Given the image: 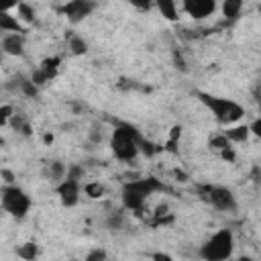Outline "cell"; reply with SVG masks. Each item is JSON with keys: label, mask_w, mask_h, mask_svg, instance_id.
<instances>
[{"label": "cell", "mask_w": 261, "mask_h": 261, "mask_svg": "<svg viewBox=\"0 0 261 261\" xmlns=\"http://www.w3.org/2000/svg\"><path fill=\"white\" fill-rule=\"evenodd\" d=\"M196 96H198V98H200V102H202V104H204V106L214 114V118H216L220 124L230 126V124L239 122V120L245 116V108H243L239 102L230 100V98L212 96V94L202 92V90H198V92H196Z\"/></svg>", "instance_id": "6da1fadb"}, {"label": "cell", "mask_w": 261, "mask_h": 261, "mask_svg": "<svg viewBox=\"0 0 261 261\" xmlns=\"http://www.w3.org/2000/svg\"><path fill=\"white\" fill-rule=\"evenodd\" d=\"M141 135L137 133V128L128 126V124H120L112 130L110 137V149L114 153L116 159L120 161H133L139 151H141Z\"/></svg>", "instance_id": "7a4b0ae2"}, {"label": "cell", "mask_w": 261, "mask_h": 261, "mask_svg": "<svg viewBox=\"0 0 261 261\" xmlns=\"http://www.w3.org/2000/svg\"><path fill=\"white\" fill-rule=\"evenodd\" d=\"M232 251H234L232 232L228 228H220L200 247L198 253L204 261H226V259H230Z\"/></svg>", "instance_id": "3957f363"}, {"label": "cell", "mask_w": 261, "mask_h": 261, "mask_svg": "<svg viewBox=\"0 0 261 261\" xmlns=\"http://www.w3.org/2000/svg\"><path fill=\"white\" fill-rule=\"evenodd\" d=\"M0 202H2V208L16 220H22L29 210H31V196L16 184H6L0 192Z\"/></svg>", "instance_id": "277c9868"}, {"label": "cell", "mask_w": 261, "mask_h": 261, "mask_svg": "<svg viewBox=\"0 0 261 261\" xmlns=\"http://www.w3.org/2000/svg\"><path fill=\"white\" fill-rule=\"evenodd\" d=\"M198 194L204 202H208L212 208H216L220 212H234L237 210V196L232 194V190H228L224 186H216V184L198 186Z\"/></svg>", "instance_id": "5b68a950"}, {"label": "cell", "mask_w": 261, "mask_h": 261, "mask_svg": "<svg viewBox=\"0 0 261 261\" xmlns=\"http://www.w3.org/2000/svg\"><path fill=\"white\" fill-rule=\"evenodd\" d=\"M80 194H82V184H80V179H75V177L65 175V177L57 184V196H59V202H61L65 208H73V206L80 202Z\"/></svg>", "instance_id": "8992f818"}, {"label": "cell", "mask_w": 261, "mask_h": 261, "mask_svg": "<svg viewBox=\"0 0 261 261\" xmlns=\"http://www.w3.org/2000/svg\"><path fill=\"white\" fill-rule=\"evenodd\" d=\"M96 8L94 2H88V0H69L61 6V12L65 14V18L71 22V24H77L82 22L92 10Z\"/></svg>", "instance_id": "52a82bcc"}, {"label": "cell", "mask_w": 261, "mask_h": 261, "mask_svg": "<svg viewBox=\"0 0 261 261\" xmlns=\"http://www.w3.org/2000/svg\"><path fill=\"white\" fill-rule=\"evenodd\" d=\"M179 8H181L188 16H192V18H196V20H202V18L212 16L218 6H216L214 0H186V2H181Z\"/></svg>", "instance_id": "ba28073f"}, {"label": "cell", "mask_w": 261, "mask_h": 261, "mask_svg": "<svg viewBox=\"0 0 261 261\" xmlns=\"http://www.w3.org/2000/svg\"><path fill=\"white\" fill-rule=\"evenodd\" d=\"M124 188H128V190H133L135 194H139V196H143L145 200L151 196V194H155V192H163L165 190V186L157 179V177H141V179H133V181H128V184H124Z\"/></svg>", "instance_id": "9c48e42d"}, {"label": "cell", "mask_w": 261, "mask_h": 261, "mask_svg": "<svg viewBox=\"0 0 261 261\" xmlns=\"http://www.w3.org/2000/svg\"><path fill=\"white\" fill-rule=\"evenodd\" d=\"M14 6L10 10H0V31L8 33V35H22L24 24L14 16Z\"/></svg>", "instance_id": "30bf717a"}, {"label": "cell", "mask_w": 261, "mask_h": 261, "mask_svg": "<svg viewBox=\"0 0 261 261\" xmlns=\"http://www.w3.org/2000/svg\"><path fill=\"white\" fill-rule=\"evenodd\" d=\"M0 49L4 55H12V57H20L24 53V37L22 35H4Z\"/></svg>", "instance_id": "8fae6325"}, {"label": "cell", "mask_w": 261, "mask_h": 261, "mask_svg": "<svg viewBox=\"0 0 261 261\" xmlns=\"http://www.w3.org/2000/svg\"><path fill=\"white\" fill-rule=\"evenodd\" d=\"M222 135L228 139V143H245L251 133L247 124H230L226 126V130H222Z\"/></svg>", "instance_id": "7c38bea8"}, {"label": "cell", "mask_w": 261, "mask_h": 261, "mask_svg": "<svg viewBox=\"0 0 261 261\" xmlns=\"http://www.w3.org/2000/svg\"><path fill=\"white\" fill-rule=\"evenodd\" d=\"M65 171H67V167H65L61 161H57V159H53V161H49V163L45 165V175H47L51 181H57V184L65 177Z\"/></svg>", "instance_id": "4fadbf2b"}, {"label": "cell", "mask_w": 261, "mask_h": 261, "mask_svg": "<svg viewBox=\"0 0 261 261\" xmlns=\"http://www.w3.org/2000/svg\"><path fill=\"white\" fill-rule=\"evenodd\" d=\"M16 255H18L22 261H35V259L39 257V245H37L35 241H27V243L18 245Z\"/></svg>", "instance_id": "5bb4252c"}, {"label": "cell", "mask_w": 261, "mask_h": 261, "mask_svg": "<svg viewBox=\"0 0 261 261\" xmlns=\"http://www.w3.org/2000/svg\"><path fill=\"white\" fill-rule=\"evenodd\" d=\"M14 16L20 22H33L35 20V8L27 2H18V4H14Z\"/></svg>", "instance_id": "9a60e30c"}, {"label": "cell", "mask_w": 261, "mask_h": 261, "mask_svg": "<svg viewBox=\"0 0 261 261\" xmlns=\"http://www.w3.org/2000/svg\"><path fill=\"white\" fill-rule=\"evenodd\" d=\"M241 10H243V2H241V0H224V2H222V14H224L228 20L239 18Z\"/></svg>", "instance_id": "2e32d148"}, {"label": "cell", "mask_w": 261, "mask_h": 261, "mask_svg": "<svg viewBox=\"0 0 261 261\" xmlns=\"http://www.w3.org/2000/svg\"><path fill=\"white\" fill-rule=\"evenodd\" d=\"M67 47H69L71 55H86L88 53V43L80 35H71L69 41H67Z\"/></svg>", "instance_id": "e0dca14e"}, {"label": "cell", "mask_w": 261, "mask_h": 261, "mask_svg": "<svg viewBox=\"0 0 261 261\" xmlns=\"http://www.w3.org/2000/svg\"><path fill=\"white\" fill-rule=\"evenodd\" d=\"M157 10L167 18V20H177V4L171 0H159Z\"/></svg>", "instance_id": "ac0fdd59"}, {"label": "cell", "mask_w": 261, "mask_h": 261, "mask_svg": "<svg viewBox=\"0 0 261 261\" xmlns=\"http://www.w3.org/2000/svg\"><path fill=\"white\" fill-rule=\"evenodd\" d=\"M208 145H210V149L222 151V149H226L230 143H228V139H226L222 133H214V135H210V139H208Z\"/></svg>", "instance_id": "d6986e66"}, {"label": "cell", "mask_w": 261, "mask_h": 261, "mask_svg": "<svg viewBox=\"0 0 261 261\" xmlns=\"http://www.w3.org/2000/svg\"><path fill=\"white\" fill-rule=\"evenodd\" d=\"M84 194L88 198H102L104 196V186L98 184V181H90V184L84 186Z\"/></svg>", "instance_id": "ffe728a7"}, {"label": "cell", "mask_w": 261, "mask_h": 261, "mask_svg": "<svg viewBox=\"0 0 261 261\" xmlns=\"http://www.w3.org/2000/svg\"><path fill=\"white\" fill-rule=\"evenodd\" d=\"M179 137H181V128H179V126H173L171 133H169V139H167V143H165L163 149H167V151H175V145H177Z\"/></svg>", "instance_id": "44dd1931"}, {"label": "cell", "mask_w": 261, "mask_h": 261, "mask_svg": "<svg viewBox=\"0 0 261 261\" xmlns=\"http://www.w3.org/2000/svg\"><path fill=\"white\" fill-rule=\"evenodd\" d=\"M14 116V108L10 104H0V126H6Z\"/></svg>", "instance_id": "7402d4cb"}, {"label": "cell", "mask_w": 261, "mask_h": 261, "mask_svg": "<svg viewBox=\"0 0 261 261\" xmlns=\"http://www.w3.org/2000/svg\"><path fill=\"white\" fill-rule=\"evenodd\" d=\"M106 249H102V247H96V249H92V251H88V255H86V259L84 261H106Z\"/></svg>", "instance_id": "603a6c76"}, {"label": "cell", "mask_w": 261, "mask_h": 261, "mask_svg": "<svg viewBox=\"0 0 261 261\" xmlns=\"http://www.w3.org/2000/svg\"><path fill=\"white\" fill-rule=\"evenodd\" d=\"M18 88L22 90V94H24V96H35V94H37V90H39L31 80H20V82H18Z\"/></svg>", "instance_id": "cb8c5ba5"}, {"label": "cell", "mask_w": 261, "mask_h": 261, "mask_svg": "<svg viewBox=\"0 0 261 261\" xmlns=\"http://www.w3.org/2000/svg\"><path fill=\"white\" fill-rule=\"evenodd\" d=\"M218 153H220V157H222L224 161H228V163H234V159H237V153H234L232 145H228L226 149H222V151H218Z\"/></svg>", "instance_id": "d4e9b609"}, {"label": "cell", "mask_w": 261, "mask_h": 261, "mask_svg": "<svg viewBox=\"0 0 261 261\" xmlns=\"http://www.w3.org/2000/svg\"><path fill=\"white\" fill-rule=\"evenodd\" d=\"M249 126V133H253L255 137H259L261 135V118H255L251 124H247Z\"/></svg>", "instance_id": "484cf974"}, {"label": "cell", "mask_w": 261, "mask_h": 261, "mask_svg": "<svg viewBox=\"0 0 261 261\" xmlns=\"http://www.w3.org/2000/svg\"><path fill=\"white\" fill-rule=\"evenodd\" d=\"M151 259H153V261H173V257H171L169 253H163V251L153 253V255H151Z\"/></svg>", "instance_id": "4316f807"}, {"label": "cell", "mask_w": 261, "mask_h": 261, "mask_svg": "<svg viewBox=\"0 0 261 261\" xmlns=\"http://www.w3.org/2000/svg\"><path fill=\"white\" fill-rule=\"evenodd\" d=\"M173 63H175V67H177V69H181V71H186V69H188V67H186V61H184V57H181L177 51L173 53Z\"/></svg>", "instance_id": "83f0119b"}, {"label": "cell", "mask_w": 261, "mask_h": 261, "mask_svg": "<svg viewBox=\"0 0 261 261\" xmlns=\"http://www.w3.org/2000/svg\"><path fill=\"white\" fill-rule=\"evenodd\" d=\"M90 143H94V145L102 143V133H100L98 128H92V130H90Z\"/></svg>", "instance_id": "f1b7e54d"}, {"label": "cell", "mask_w": 261, "mask_h": 261, "mask_svg": "<svg viewBox=\"0 0 261 261\" xmlns=\"http://www.w3.org/2000/svg\"><path fill=\"white\" fill-rule=\"evenodd\" d=\"M0 173H2V177H4L6 184H14V173H12V171H6V169H4V171H0Z\"/></svg>", "instance_id": "f546056e"}, {"label": "cell", "mask_w": 261, "mask_h": 261, "mask_svg": "<svg viewBox=\"0 0 261 261\" xmlns=\"http://www.w3.org/2000/svg\"><path fill=\"white\" fill-rule=\"evenodd\" d=\"M173 175H175L179 181H188V173H186V171H181V169H175V171H173Z\"/></svg>", "instance_id": "4dcf8cb0"}, {"label": "cell", "mask_w": 261, "mask_h": 261, "mask_svg": "<svg viewBox=\"0 0 261 261\" xmlns=\"http://www.w3.org/2000/svg\"><path fill=\"white\" fill-rule=\"evenodd\" d=\"M43 143H45V145H51V143H53V135H51V133L45 135V137H43Z\"/></svg>", "instance_id": "1f68e13d"}, {"label": "cell", "mask_w": 261, "mask_h": 261, "mask_svg": "<svg viewBox=\"0 0 261 261\" xmlns=\"http://www.w3.org/2000/svg\"><path fill=\"white\" fill-rule=\"evenodd\" d=\"M237 261H257V259H253V257H249V255H243V257H239Z\"/></svg>", "instance_id": "d6a6232c"}, {"label": "cell", "mask_w": 261, "mask_h": 261, "mask_svg": "<svg viewBox=\"0 0 261 261\" xmlns=\"http://www.w3.org/2000/svg\"><path fill=\"white\" fill-rule=\"evenodd\" d=\"M2 55H4V53H2V49H0V61H2Z\"/></svg>", "instance_id": "836d02e7"}]
</instances>
